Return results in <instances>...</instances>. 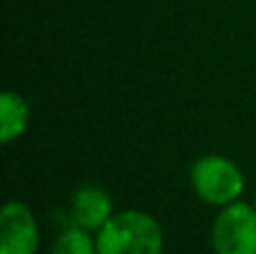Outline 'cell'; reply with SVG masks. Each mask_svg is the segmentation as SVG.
Returning <instances> with one entry per match:
<instances>
[{
	"mask_svg": "<svg viewBox=\"0 0 256 254\" xmlns=\"http://www.w3.org/2000/svg\"><path fill=\"white\" fill-rule=\"evenodd\" d=\"M254 207H256V202H254Z\"/></svg>",
	"mask_w": 256,
	"mask_h": 254,
	"instance_id": "ba28073f",
	"label": "cell"
},
{
	"mask_svg": "<svg viewBox=\"0 0 256 254\" xmlns=\"http://www.w3.org/2000/svg\"><path fill=\"white\" fill-rule=\"evenodd\" d=\"M164 234L150 214L126 210L97 232V254H162Z\"/></svg>",
	"mask_w": 256,
	"mask_h": 254,
	"instance_id": "6da1fadb",
	"label": "cell"
},
{
	"mask_svg": "<svg viewBox=\"0 0 256 254\" xmlns=\"http://www.w3.org/2000/svg\"><path fill=\"white\" fill-rule=\"evenodd\" d=\"M30 126V104L14 90H4L0 97V142L12 144Z\"/></svg>",
	"mask_w": 256,
	"mask_h": 254,
	"instance_id": "8992f818",
	"label": "cell"
},
{
	"mask_svg": "<svg viewBox=\"0 0 256 254\" xmlns=\"http://www.w3.org/2000/svg\"><path fill=\"white\" fill-rule=\"evenodd\" d=\"M191 189L207 205L227 207L240 198L245 189L243 171L234 160L225 156H202L194 162L189 171Z\"/></svg>",
	"mask_w": 256,
	"mask_h": 254,
	"instance_id": "7a4b0ae2",
	"label": "cell"
},
{
	"mask_svg": "<svg viewBox=\"0 0 256 254\" xmlns=\"http://www.w3.org/2000/svg\"><path fill=\"white\" fill-rule=\"evenodd\" d=\"M212 246L216 254H256V207L240 200L222 207L214 220Z\"/></svg>",
	"mask_w": 256,
	"mask_h": 254,
	"instance_id": "3957f363",
	"label": "cell"
},
{
	"mask_svg": "<svg viewBox=\"0 0 256 254\" xmlns=\"http://www.w3.org/2000/svg\"><path fill=\"white\" fill-rule=\"evenodd\" d=\"M112 218V202L110 196L97 184H84L74 192L72 198V220L74 225L99 232L108 220Z\"/></svg>",
	"mask_w": 256,
	"mask_h": 254,
	"instance_id": "5b68a950",
	"label": "cell"
},
{
	"mask_svg": "<svg viewBox=\"0 0 256 254\" xmlns=\"http://www.w3.org/2000/svg\"><path fill=\"white\" fill-rule=\"evenodd\" d=\"M38 225L32 210L20 200L4 202L0 212V254H36Z\"/></svg>",
	"mask_w": 256,
	"mask_h": 254,
	"instance_id": "277c9868",
	"label": "cell"
},
{
	"mask_svg": "<svg viewBox=\"0 0 256 254\" xmlns=\"http://www.w3.org/2000/svg\"><path fill=\"white\" fill-rule=\"evenodd\" d=\"M52 254H97V238L90 236L88 230L70 225L56 236Z\"/></svg>",
	"mask_w": 256,
	"mask_h": 254,
	"instance_id": "52a82bcc",
	"label": "cell"
}]
</instances>
